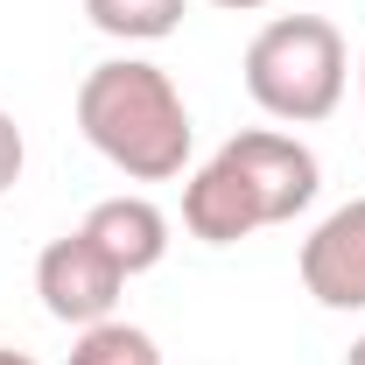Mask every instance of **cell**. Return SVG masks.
<instances>
[{
  "instance_id": "3",
  "label": "cell",
  "mask_w": 365,
  "mask_h": 365,
  "mask_svg": "<svg viewBox=\"0 0 365 365\" xmlns=\"http://www.w3.org/2000/svg\"><path fill=\"white\" fill-rule=\"evenodd\" d=\"M218 155L232 162V176L253 190V204H260V225H288L295 211H309V204H317V190H323L317 155H309L295 134L253 127V134H232Z\"/></svg>"
},
{
  "instance_id": "2",
  "label": "cell",
  "mask_w": 365,
  "mask_h": 365,
  "mask_svg": "<svg viewBox=\"0 0 365 365\" xmlns=\"http://www.w3.org/2000/svg\"><path fill=\"white\" fill-rule=\"evenodd\" d=\"M351 56L337 21L323 14H274L267 29L246 43V98L281 120V127H317L344 106Z\"/></svg>"
},
{
  "instance_id": "14",
  "label": "cell",
  "mask_w": 365,
  "mask_h": 365,
  "mask_svg": "<svg viewBox=\"0 0 365 365\" xmlns=\"http://www.w3.org/2000/svg\"><path fill=\"white\" fill-rule=\"evenodd\" d=\"M359 98H365V56H359Z\"/></svg>"
},
{
  "instance_id": "5",
  "label": "cell",
  "mask_w": 365,
  "mask_h": 365,
  "mask_svg": "<svg viewBox=\"0 0 365 365\" xmlns=\"http://www.w3.org/2000/svg\"><path fill=\"white\" fill-rule=\"evenodd\" d=\"M302 288L317 295L323 309H337V317L365 309V197L337 204L302 239Z\"/></svg>"
},
{
  "instance_id": "4",
  "label": "cell",
  "mask_w": 365,
  "mask_h": 365,
  "mask_svg": "<svg viewBox=\"0 0 365 365\" xmlns=\"http://www.w3.org/2000/svg\"><path fill=\"white\" fill-rule=\"evenodd\" d=\"M120 288H127V274L113 267V260L91 246L85 232H63V239H49L43 260H36V295H43L49 317L71 323V330L113 323V309H120Z\"/></svg>"
},
{
  "instance_id": "12",
  "label": "cell",
  "mask_w": 365,
  "mask_h": 365,
  "mask_svg": "<svg viewBox=\"0 0 365 365\" xmlns=\"http://www.w3.org/2000/svg\"><path fill=\"white\" fill-rule=\"evenodd\" d=\"M0 365H36V359H29V351H7V344H0Z\"/></svg>"
},
{
  "instance_id": "9",
  "label": "cell",
  "mask_w": 365,
  "mask_h": 365,
  "mask_svg": "<svg viewBox=\"0 0 365 365\" xmlns=\"http://www.w3.org/2000/svg\"><path fill=\"white\" fill-rule=\"evenodd\" d=\"M71 365H162V351H155V337L140 330V323H91V330H78V344H71Z\"/></svg>"
},
{
  "instance_id": "11",
  "label": "cell",
  "mask_w": 365,
  "mask_h": 365,
  "mask_svg": "<svg viewBox=\"0 0 365 365\" xmlns=\"http://www.w3.org/2000/svg\"><path fill=\"white\" fill-rule=\"evenodd\" d=\"M211 7H225V14H253V7H267V0H211Z\"/></svg>"
},
{
  "instance_id": "7",
  "label": "cell",
  "mask_w": 365,
  "mask_h": 365,
  "mask_svg": "<svg viewBox=\"0 0 365 365\" xmlns=\"http://www.w3.org/2000/svg\"><path fill=\"white\" fill-rule=\"evenodd\" d=\"M182 225H190V239H204V246H239V239L260 232V204H253L246 182L232 176L225 155H211L197 176L182 182Z\"/></svg>"
},
{
  "instance_id": "13",
  "label": "cell",
  "mask_w": 365,
  "mask_h": 365,
  "mask_svg": "<svg viewBox=\"0 0 365 365\" xmlns=\"http://www.w3.org/2000/svg\"><path fill=\"white\" fill-rule=\"evenodd\" d=\"M344 365H365V337H351V351H344Z\"/></svg>"
},
{
  "instance_id": "10",
  "label": "cell",
  "mask_w": 365,
  "mask_h": 365,
  "mask_svg": "<svg viewBox=\"0 0 365 365\" xmlns=\"http://www.w3.org/2000/svg\"><path fill=\"white\" fill-rule=\"evenodd\" d=\"M21 162H29V140H21V127H14V113L0 106V197L21 182Z\"/></svg>"
},
{
  "instance_id": "8",
  "label": "cell",
  "mask_w": 365,
  "mask_h": 365,
  "mask_svg": "<svg viewBox=\"0 0 365 365\" xmlns=\"http://www.w3.org/2000/svg\"><path fill=\"white\" fill-rule=\"evenodd\" d=\"M85 14L113 43H162L182 29V0H85Z\"/></svg>"
},
{
  "instance_id": "1",
  "label": "cell",
  "mask_w": 365,
  "mask_h": 365,
  "mask_svg": "<svg viewBox=\"0 0 365 365\" xmlns=\"http://www.w3.org/2000/svg\"><path fill=\"white\" fill-rule=\"evenodd\" d=\"M78 134L134 182H169L190 162V106L148 56H106L78 85Z\"/></svg>"
},
{
  "instance_id": "6",
  "label": "cell",
  "mask_w": 365,
  "mask_h": 365,
  "mask_svg": "<svg viewBox=\"0 0 365 365\" xmlns=\"http://www.w3.org/2000/svg\"><path fill=\"white\" fill-rule=\"evenodd\" d=\"M78 232H85L127 281L169 260V218H162V204H148V197H106V204H91V211H85V225H78Z\"/></svg>"
}]
</instances>
